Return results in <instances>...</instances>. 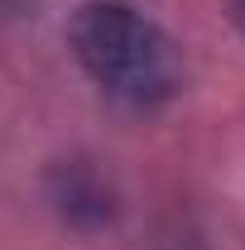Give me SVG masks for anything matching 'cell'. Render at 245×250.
<instances>
[{"mask_svg": "<svg viewBox=\"0 0 245 250\" xmlns=\"http://www.w3.org/2000/svg\"><path fill=\"white\" fill-rule=\"evenodd\" d=\"M67 48L96 87L130 111H163L183 96L187 62L178 39L130 0H82L67 20Z\"/></svg>", "mask_w": 245, "mask_h": 250, "instance_id": "cell-1", "label": "cell"}, {"mask_svg": "<svg viewBox=\"0 0 245 250\" xmlns=\"http://www.w3.org/2000/svg\"><path fill=\"white\" fill-rule=\"evenodd\" d=\"M48 202L67 226L77 231H101L116 221V192L87 159H62L48 173Z\"/></svg>", "mask_w": 245, "mask_h": 250, "instance_id": "cell-2", "label": "cell"}, {"mask_svg": "<svg viewBox=\"0 0 245 250\" xmlns=\"http://www.w3.org/2000/svg\"><path fill=\"white\" fill-rule=\"evenodd\" d=\"M226 5H231V20H236V29L245 34V0H226Z\"/></svg>", "mask_w": 245, "mask_h": 250, "instance_id": "cell-3", "label": "cell"}]
</instances>
